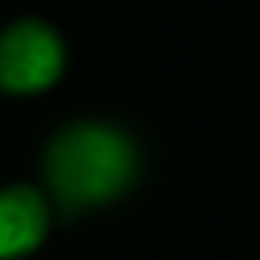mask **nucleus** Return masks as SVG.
<instances>
[{"instance_id": "1", "label": "nucleus", "mask_w": 260, "mask_h": 260, "mask_svg": "<svg viewBox=\"0 0 260 260\" xmlns=\"http://www.w3.org/2000/svg\"><path fill=\"white\" fill-rule=\"evenodd\" d=\"M41 171L53 203L77 215L130 191L138 175V146L114 122H73L49 138Z\"/></svg>"}, {"instance_id": "2", "label": "nucleus", "mask_w": 260, "mask_h": 260, "mask_svg": "<svg viewBox=\"0 0 260 260\" xmlns=\"http://www.w3.org/2000/svg\"><path fill=\"white\" fill-rule=\"evenodd\" d=\"M65 73V41L53 24L20 16L0 28V89L4 93H45Z\"/></svg>"}, {"instance_id": "3", "label": "nucleus", "mask_w": 260, "mask_h": 260, "mask_svg": "<svg viewBox=\"0 0 260 260\" xmlns=\"http://www.w3.org/2000/svg\"><path fill=\"white\" fill-rule=\"evenodd\" d=\"M49 232V199L32 183L0 187V260H20L41 248Z\"/></svg>"}]
</instances>
